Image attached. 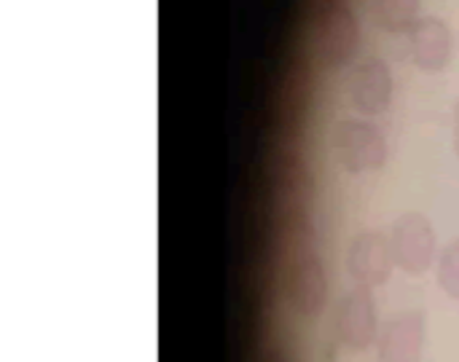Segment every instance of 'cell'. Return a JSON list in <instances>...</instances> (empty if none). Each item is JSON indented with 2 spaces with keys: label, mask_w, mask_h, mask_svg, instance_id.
I'll use <instances>...</instances> for the list:
<instances>
[{
  "label": "cell",
  "mask_w": 459,
  "mask_h": 362,
  "mask_svg": "<svg viewBox=\"0 0 459 362\" xmlns=\"http://www.w3.org/2000/svg\"><path fill=\"white\" fill-rule=\"evenodd\" d=\"M360 48V24L352 8L342 0H331L320 8L315 22V54L320 65L336 70L355 59Z\"/></svg>",
  "instance_id": "1"
},
{
  "label": "cell",
  "mask_w": 459,
  "mask_h": 362,
  "mask_svg": "<svg viewBox=\"0 0 459 362\" xmlns=\"http://www.w3.org/2000/svg\"><path fill=\"white\" fill-rule=\"evenodd\" d=\"M390 247L395 266L409 277H422L438 258V242L433 223L420 212L401 215L390 228Z\"/></svg>",
  "instance_id": "2"
},
{
  "label": "cell",
  "mask_w": 459,
  "mask_h": 362,
  "mask_svg": "<svg viewBox=\"0 0 459 362\" xmlns=\"http://www.w3.org/2000/svg\"><path fill=\"white\" fill-rule=\"evenodd\" d=\"M333 148L342 169L350 175L377 172L387 161L385 134L368 121H358V118L339 121L333 132Z\"/></svg>",
  "instance_id": "3"
},
{
  "label": "cell",
  "mask_w": 459,
  "mask_h": 362,
  "mask_svg": "<svg viewBox=\"0 0 459 362\" xmlns=\"http://www.w3.org/2000/svg\"><path fill=\"white\" fill-rule=\"evenodd\" d=\"M336 339L342 347L352 352H366L368 347L377 344L379 339V315H377V301L371 288L355 285L350 293L342 296L333 317Z\"/></svg>",
  "instance_id": "4"
},
{
  "label": "cell",
  "mask_w": 459,
  "mask_h": 362,
  "mask_svg": "<svg viewBox=\"0 0 459 362\" xmlns=\"http://www.w3.org/2000/svg\"><path fill=\"white\" fill-rule=\"evenodd\" d=\"M428 341V323L422 309H403L393 315L377 339L379 362H422Z\"/></svg>",
  "instance_id": "5"
},
{
  "label": "cell",
  "mask_w": 459,
  "mask_h": 362,
  "mask_svg": "<svg viewBox=\"0 0 459 362\" xmlns=\"http://www.w3.org/2000/svg\"><path fill=\"white\" fill-rule=\"evenodd\" d=\"M395 269V258H393V247H390V237H385L382 231H360L350 250H347V274L355 280V285L360 288H382L390 282Z\"/></svg>",
  "instance_id": "6"
},
{
  "label": "cell",
  "mask_w": 459,
  "mask_h": 362,
  "mask_svg": "<svg viewBox=\"0 0 459 362\" xmlns=\"http://www.w3.org/2000/svg\"><path fill=\"white\" fill-rule=\"evenodd\" d=\"M285 293H288L290 309L301 320H317L325 312V306H328V274H325L323 261L315 253L301 255L290 266Z\"/></svg>",
  "instance_id": "7"
},
{
  "label": "cell",
  "mask_w": 459,
  "mask_h": 362,
  "mask_svg": "<svg viewBox=\"0 0 459 362\" xmlns=\"http://www.w3.org/2000/svg\"><path fill=\"white\" fill-rule=\"evenodd\" d=\"M350 99L363 116H382L393 102V73L385 59L368 56L350 73Z\"/></svg>",
  "instance_id": "8"
},
{
  "label": "cell",
  "mask_w": 459,
  "mask_h": 362,
  "mask_svg": "<svg viewBox=\"0 0 459 362\" xmlns=\"http://www.w3.org/2000/svg\"><path fill=\"white\" fill-rule=\"evenodd\" d=\"M409 48L411 59L425 73H441L452 62L455 51V35L449 24L438 16L420 19L409 32Z\"/></svg>",
  "instance_id": "9"
},
{
  "label": "cell",
  "mask_w": 459,
  "mask_h": 362,
  "mask_svg": "<svg viewBox=\"0 0 459 362\" xmlns=\"http://www.w3.org/2000/svg\"><path fill=\"white\" fill-rule=\"evenodd\" d=\"M420 3L422 0H371L377 22L387 32H411L420 22Z\"/></svg>",
  "instance_id": "10"
},
{
  "label": "cell",
  "mask_w": 459,
  "mask_h": 362,
  "mask_svg": "<svg viewBox=\"0 0 459 362\" xmlns=\"http://www.w3.org/2000/svg\"><path fill=\"white\" fill-rule=\"evenodd\" d=\"M438 285L452 301H459V239L438 253Z\"/></svg>",
  "instance_id": "11"
},
{
  "label": "cell",
  "mask_w": 459,
  "mask_h": 362,
  "mask_svg": "<svg viewBox=\"0 0 459 362\" xmlns=\"http://www.w3.org/2000/svg\"><path fill=\"white\" fill-rule=\"evenodd\" d=\"M452 142H455V153L459 159V99L455 105V113H452Z\"/></svg>",
  "instance_id": "12"
},
{
  "label": "cell",
  "mask_w": 459,
  "mask_h": 362,
  "mask_svg": "<svg viewBox=\"0 0 459 362\" xmlns=\"http://www.w3.org/2000/svg\"><path fill=\"white\" fill-rule=\"evenodd\" d=\"M264 362H293V360H290V355H288L285 349H269V352H266V358H264Z\"/></svg>",
  "instance_id": "13"
}]
</instances>
